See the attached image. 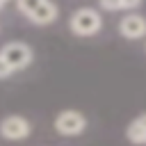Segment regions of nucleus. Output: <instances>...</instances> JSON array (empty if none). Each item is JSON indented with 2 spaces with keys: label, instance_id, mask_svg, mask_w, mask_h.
Segmentation results:
<instances>
[{
  "label": "nucleus",
  "instance_id": "obj_10",
  "mask_svg": "<svg viewBox=\"0 0 146 146\" xmlns=\"http://www.w3.org/2000/svg\"><path fill=\"white\" fill-rule=\"evenodd\" d=\"M7 2H9V0H0V7H2V5H7Z\"/></svg>",
  "mask_w": 146,
  "mask_h": 146
},
{
  "label": "nucleus",
  "instance_id": "obj_8",
  "mask_svg": "<svg viewBox=\"0 0 146 146\" xmlns=\"http://www.w3.org/2000/svg\"><path fill=\"white\" fill-rule=\"evenodd\" d=\"M98 5L105 11H121L123 9V2L121 0H98Z\"/></svg>",
  "mask_w": 146,
  "mask_h": 146
},
{
  "label": "nucleus",
  "instance_id": "obj_5",
  "mask_svg": "<svg viewBox=\"0 0 146 146\" xmlns=\"http://www.w3.org/2000/svg\"><path fill=\"white\" fill-rule=\"evenodd\" d=\"M32 132V125L25 116H18V114H9L0 121V135L9 141H21L25 137H30Z\"/></svg>",
  "mask_w": 146,
  "mask_h": 146
},
{
  "label": "nucleus",
  "instance_id": "obj_2",
  "mask_svg": "<svg viewBox=\"0 0 146 146\" xmlns=\"http://www.w3.org/2000/svg\"><path fill=\"white\" fill-rule=\"evenodd\" d=\"M16 7L34 25H50L59 16V9L52 0H16Z\"/></svg>",
  "mask_w": 146,
  "mask_h": 146
},
{
  "label": "nucleus",
  "instance_id": "obj_6",
  "mask_svg": "<svg viewBox=\"0 0 146 146\" xmlns=\"http://www.w3.org/2000/svg\"><path fill=\"white\" fill-rule=\"evenodd\" d=\"M119 32H121L123 39H130V41H137V39L146 36V16H141V14H125L119 21Z\"/></svg>",
  "mask_w": 146,
  "mask_h": 146
},
{
  "label": "nucleus",
  "instance_id": "obj_9",
  "mask_svg": "<svg viewBox=\"0 0 146 146\" xmlns=\"http://www.w3.org/2000/svg\"><path fill=\"white\" fill-rule=\"evenodd\" d=\"M121 2H123V9H128V11L130 9H137L141 5V0H121Z\"/></svg>",
  "mask_w": 146,
  "mask_h": 146
},
{
  "label": "nucleus",
  "instance_id": "obj_3",
  "mask_svg": "<svg viewBox=\"0 0 146 146\" xmlns=\"http://www.w3.org/2000/svg\"><path fill=\"white\" fill-rule=\"evenodd\" d=\"M103 27V18L94 7H80L68 18V30L78 36H94Z\"/></svg>",
  "mask_w": 146,
  "mask_h": 146
},
{
  "label": "nucleus",
  "instance_id": "obj_1",
  "mask_svg": "<svg viewBox=\"0 0 146 146\" xmlns=\"http://www.w3.org/2000/svg\"><path fill=\"white\" fill-rule=\"evenodd\" d=\"M32 48L25 41H9L0 48V78H9L32 64Z\"/></svg>",
  "mask_w": 146,
  "mask_h": 146
},
{
  "label": "nucleus",
  "instance_id": "obj_7",
  "mask_svg": "<svg viewBox=\"0 0 146 146\" xmlns=\"http://www.w3.org/2000/svg\"><path fill=\"white\" fill-rule=\"evenodd\" d=\"M125 137H128V141L135 144V146H146V114H139V116H135V119L128 123Z\"/></svg>",
  "mask_w": 146,
  "mask_h": 146
},
{
  "label": "nucleus",
  "instance_id": "obj_4",
  "mask_svg": "<svg viewBox=\"0 0 146 146\" xmlns=\"http://www.w3.org/2000/svg\"><path fill=\"white\" fill-rule=\"evenodd\" d=\"M55 130L62 137H78L87 130V116L78 110H62L55 116Z\"/></svg>",
  "mask_w": 146,
  "mask_h": 146
}]
</instances>
